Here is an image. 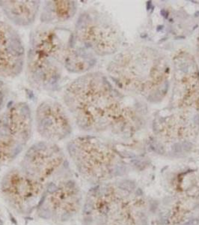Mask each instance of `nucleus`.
<instances>
[{
  "label": "nucleus",
  "instance_id": "nucleus-1",
  "mask_svg": "<svg viewBox=\"0 0 199 225\" xmlns=\"http://www.w3.org/2000/svg\"><path fill=\"white\" fill-rule=\"evenodd\" d=\"M63 101L76 125L88 133L122 131L134 117L100 72H88L71 81L64 89Z\"/></svg>",
  "mask_w": 199,
  "mask_h": 225
},
{
  "label": "nucleus",
  "instance_id": "nucleus-2",
  "mask_svg": "<svg viewBox=\"0 0 199 225\" xmlns=\"http://www.w3.org/2000/svg\"><path fill=\"white\" fill-rule=\"evenodd\" d=\"M72 39L73 32L59 26L43 25L31 32L25 64L28 81L34 88L45 92L60 89Z\"/></svg>",
  "mask_w": 199,
  "mask_h": 225
},
{
  "label": "nucleus",
  "instance_id": "nucleus-3",
  "mask_svg": "<svg viewBox=\"0 0 199 225\" xmlns=\"http://www.w3.org/2000/svg\"><path fill=\"white\" fill-rule=\"evenodd\" d=\"M85 207L87 225H147L145 197L132 183H102Z\"/></svg>",
  "mask_w": 199,
  "mask_h": 225
},
{
  "label": "nucleus",
  "instance_id": "nucleus-4",
  "mask_svg": "<svg viewBox=\"0 0 199 225\" xmlns=\"http://www.w3.org/2000/svg\"><path fill=\"white\" fill-rule=\"evenodd\" d=\"M107 71L118 88L150 98L165 86L170 68L158 52L143 47L116 56L109 64Z\"/></svg>",
  "mask_w": 199,
  "mask_h": 225
},
{
  "label": "nucleus",
  "instance_id": "nucleus-5",
  "mask_svg": "<svg viewBox=\"0 0 199 225\" xmlns=\"http://www.w3.org/2000/svg\"><path fill=\"white\" fill-rule=\"evenodd\" d=\"M67 150L79 174L94 183H105L118 173L121 157L106 140L93 135L77 137L68 142Z\"/></svg>",
  "mask_w": 199,
  "mask_h": 225
},
{
  "label": "nucleus",
  "instance_id": "nucleus-6",
  "mask_svg": "<svg viewBox=\"0 0 199 225\" xmlns=\"http://www.w3.org/2000/svg\"><path fill=\"white\" fill-rule=\"evenodd\" d=\"M175 85L173 107L175 113L166 117L170 122L179 126L198 129L193 121L194 115L199 113V71L194 58L188 53L175 57Z\"/></svg>",
  "mask_w": 199,
  "mask_h": 225
},
{
  "label": "nucleus",
  "instance_id": "nucleus-7",
  "mask_svg": "<svg viewBox=\"0 0 199 225\" xmlns=\"http://www.w3.org/2000/svg\"><path fill=\"white\" fill-rule=\"evenodd\" d=\"M73 35L79 45L99 56L115 53L121 44L120 33L113 23L107 16L94 9L79 15Z\"/></svg>",
  "mask_w": 199,
  "mask_h": 225
},
{
  "label": "nucleus",
  "instance_id": "nucleus-8",
  "mask_svg": "<svg viewBox=\"0 0 199 225\" xmlns=\"http://www.w3.org/2000/svg\"><path fill=\"white\" fill-rule=\"evenodd\" d=\"M33 115L26 102L13 104L0 113V165L13 161L32 135Z\"/></svg>",
  "mask_w": 199,
  "mask_h": 225
},
{
  "label": "nucleus",
  "instance_id": "nucleus-9",
  "mask_svg": "<svg viewBox=\"0 0 199 225\" xmlns=\"http://www.w3.org/2000/svg\"><path fill=\"white\" fill-rule=\"evenodd\" d=\"M67 159L56 143L40 141L34 143L23 155L19 168L45 185L46 182L66 168Z\"/></svg>",
  "mask_w": 199,
  "mask_h": 225
},
{
  "label": "nucleus",
  "instance_id": "nucleus-10",
  "mask_svg": "<svg viewBox=\"0 0 199 225\" xmlns=\"http://www.w3.org/2000/svg\"><path fill=\"white\" fill-rule=\"evenodd\" d=\"M33 119L36 131L44 141L55 143L68 139L73 132L69 112L55 100L47 99L40 102Z\"/></svg>",
  "mask_w": 199,
  "mask_h": 225
},
{
  "label": "nucleus",
  "instance_id": "nucleus-11",
  "mask_svg": "<svg viewBox=\"0 0 199 225\" xmlns=\"http://www.w3.org/2000/svg\"><path fill=\"white\" fill-rule=\"evenodd\" d=\"M26 53L20 35L0 13V78L19 76L25 65Z\"/></svg>",
  "mask_w": 199,
  "mask_h": 225
},
{
  "label": "nucleus",
  "instance_id": "nucleus-12",
  "mask_svg": "<svg viewBox=\"0 0 199 225\" xmlns=\"http://www.w3.org/2000/svg\"><path fill=\"white\" fill-rule=\"evenodd\" d=\"M44 187V184L31 178L18 167L5 176L2 189L11 205L16 209L23 210L37 200Z\"/></svg>",
  "mask_w": 199,
  "mask_h": 225
},
{
  "label": "nucleus",
  "instance_id": "nucleus-13",
  "mask_svg": "<svg viewBox=\"0 0 199 225\" xmlns=\"http://www.w3.org/2000/svg\"><path fill=\"white\" fill-rule=\"evenodd\" d=\"M46 194L45 207L52 217L59 221H65L72 217L80 207L81 195L75 182L62 181Z\"/></svg>",
  "mask_w": 199,
  "mask_h": 225
},
{
  "label": "nucleus",
  "instance_id": "nucleus-14",
  "mask_svg": "<svg viewBox=\"0 0 199 225\" xmlns=\"http://www.w3.org/2000/svg\"><path fill=\"white\" fill-rule=\"evenodd\" d=\"M41 2L33 1H0L2 15L11 25L28 27L35 24L40 11Z\"/></svg>",
  "mask_w": 199,
  "mask_h": 225
},
{
  "label": "nucleus",
  "instance_id": "nucleus-15",
  "mask_svg": "<svg viewBox=\"0 0 199 225\" xmlns=\"http://www.w3.org/2000/svg\"><path fill=\"white\" fill-rule=\"evenodd\" d=\"M77 9L76 1H45L40 11V20L43 25L59 26L73 20Z\"/></svg>",
  "mask_w": 199,
  "mask_h": 225
},
{
  "label": "nucleus",
  "instance_id": "nucleus-16",
  "mask_svg": "<svg viewBox=\"0 0 199 225\" xmlns=\"http://www.w3.org/2000/svg\"><path fill=\"white\" fill-rule=\"evenodd\" d=\"M199 191H193V186L180 191L169 214V221L173 225L182 224L189 220L194 209L198 204Z\"/></svg>",
  "mask_w": 199,
  "mask_h": 225
},
{
  "label": "nucleus",
  "instance_id": "nucleus-17",
  "mask_svg": "<svg viewBox=\"0 0 199 225\" xmlns=\"http://www.w3.org/2000/svg\"><path fill=\"white\" fill-rule=\"evenodd\" d=\"M95 64L94 55L79 45L73 35L65 56V71L71 74L82 75L88 73Z\"/></svg>",
  "mask_w": 199,
  "mask_h": 225
},
{
  "label": "nucleus",
  "instance_id": "nucleus-18",
  "mask_svg": "<svg viewBox=\"0 0 199 225\" xmlns=\"http://www.w3.org/2000/svg\"><path fill=\"white\" fill-rule=\"evenodd\" d=\"M8 97H9L8 86L0 78V113L5 109Z\"/></svg>",
  "mask_w": 199,
  "mask_h": 225
},
{
  "label": "nucleus",
  "instance_id": "nucleus-19",
  "mask_svg": "<svg viewBox=\"0 0 199 225\" xmlns=\"http://www.w3.org/2000/svg\"><path fill=\"white\" fill-rule=\"evenodd\" d=\"M198 46H199V45H198Z\"/></svg>",
  "mask_w": 199,
  "mask_h": 225
}]
</instances>
